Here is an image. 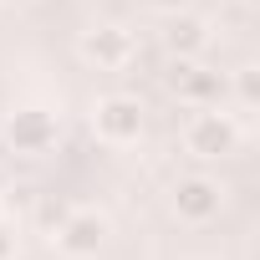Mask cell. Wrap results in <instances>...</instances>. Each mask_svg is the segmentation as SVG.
Segmentation results:
<instances>
[{"instance_id":"obj_12","label":"cell","mask_w":260,"mask_h":260,"mask_svg":"<svg viewBox=\"0 0 260 260\" xmlns=\"http://www.w3.org/2000/svg\"><path fill=\"white\" fill-rule=\"evenodd\" d=\"M6 6H11V0H6Z\"/></svg>"},{"instance_id":"obj_1","label":"cell","mask_w":260,"mask_h":260,"mask_svg":"<svg viewBox=\"0 0 260 260\" xmlns=\"http://www.w3.org/2000/svg\"><path fill=\"white\" fill-rule=\"evenodd\" d=\"M184 148H189L194 158H224V153L240 148V127H235V117L219 112V107H194V117H189V127H184Z\"/></svg>"},{"instance_id":"obj_3","label":"cell","mask_w":260,"mask_h":260,"mask_svg":"<svg viewBox=\"0 0 260 260\" xmlns=\"http://www.w3.org/2000/svg\"><path fill=\"white\" fill-rule=\"evenodd\" d=\"M92 127H97L102 143H138V133H143L138 97H102L97 112H92Z\"/></svg>"},{"instance_id":"obj_4","label":"cell","mask_w":260,"mask_h":260,"mask_svg":"<svg viewBox=\"0 0 260 260\" xmlns=\"http://www.w3.org/2000/svg\"><path fill=\"white\" fill-rule=\"evenodd\" d=\"M169 87H174L179 102H189V107H219V97H224L219 72L194 67V56H174V67H169Z\"/></svg>"},{"instance_id":"obj_11","label":"cell","mask_w":260,"mask_h":260,"mask_svg":"<svg viewBox=\"0 0 260 260\" xmlns=\"http://www.w3.org/2000/svg\"><path fill=\"white\" fill-rule=\"evenodd\" d=\"M148 6H153V11H164V16H174V11H184V6H189V0H148Z\"/></svg>"},{"instance_id":"obj_10","label":"cell","mask_w":260,"mask_h":260,"mask_svg":"<svg viewBox=\"0 0 260 260\" xmlns=\"http://www.w3.org/2000/svg\"><path fill=\"white\" fill-rule=\"evenodd\" d=\"M11 255H16V235L0 224V260H11Z\"/></svg>"},{"instance_id":"obj_8","label":"cell","mask_w":260,"mask_h":260,"mask_svg":"<svg viewBox=\"0 0 260 260\" xmlns=\"http://www.w3.org/2000/svg\"><path fill=\"white\" fill-rule=\"evenodd\" d=\"M204 41H209V26H204L199 16H189V11H174V16H169L164 46H169L174 56H199V51H204Z\"/></svg>"},{"instance_id":"obj_9","label":"cell","mask_w":260,"mask_h":260,"mask_svg":"<svg viewBox=\"0 0 260 260\" xmlns=\"http://www.w3.org/2000/svg\"><path fill=\"white\" fill-rule=\"evenodd\" d=\"M235 97H240V107H255L260 102V72L255 67H240L235 72Z\"/></svg>"},{"instance_id":"obj_6","label":"cell","mask_w":260,"mask_h":260,"mask_svg":"<svg viewBox=\"0 0 260 260\" xmlns=\"http://www.w3.org/2000/svg\"><path fill=\"white\" fill-rule=\"evenodd\" d=\"M6 138H11L16 153H46V148L56 143V117H51L46 107H21V112H11V122H6Z\"/></svg>"},{"instance_id":"obj_5","label":"cell","mask_w":260,"mask_h":260,"mask_svg":"<svg viewBox=\"0 0 260 260\" xmlns=\"http://www.w3.org/2000/svg\"><path fill=\"white\" fill-rule=\"evenodd\" d=\"M77 51H82V61H92L97 72H117V67L133 61V36H127L122 26H92Z\"/></svg>"},{"instance_id":"obj_7","label":"cell","mask_w":260,"mask_h":260,"mask_svg":"<svg viewBox=\"0 0 260 260\" xmlns=\"http://www.w3.org/2000/svg\"><path fill=\"white\" fill-rule=\"evenodd\" d=\"M219 184L214 179H204V174H189V179H179L174 184V214L184 219V224H204V219H214L219 214Z\"/></svg>"},{"instance_id":"obj_2","label":"cell","mask_w":260,"mask_h":260,"mask_svg":"<svg viewBox=\"0 0 260 260\" xmlns=\"http://www.w3.org/2000/svg\"><path fill=\"white\" fill-rule=\"evenodd\" d=\"M107 245V219L97 209H72L61 224H56V250L67 260H92L97 250Z\"/></svg>"}]
</instances>
